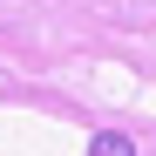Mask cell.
Returning <instances> with one entry per match:
<instances>
[{
	"label": "cell",
	"mask_w": 156,
	"mask_h": 156,
	"mask_svg": "<svg viewBox=\"0 0 156 156\" xmlns=\"http://www.w3.org/2000/svg\"><path fill=\"white\" fill-rule=\"evenodd\" d=\"M88 156H136V143H129L122 129H102V136L88 143Z\"/></svg>",
	"instance_id": "1"
}]
</instances>
